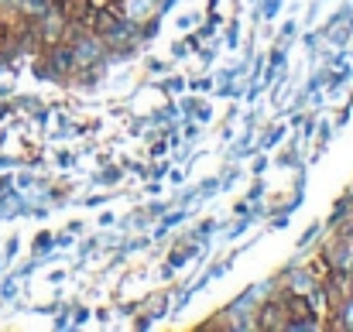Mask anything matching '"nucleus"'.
Returning a JSON list of instances; mask_svg holds the SVG:
<instances>
[{"instance_id": "nucleus-1", "label": "nucleus", "mask_w": 353, "mask_h": 332, "mask_svg": "<svg viewBox=\"0 0 353 332\" xmlns=\"http://www.w3.org/2000/svg\"><path fill=\"white\" fill-rule=\"evenodd\" d=\"M93 31H97V34H117L120 17L114 10H93Z\"/></svg>"}]
</instances>
